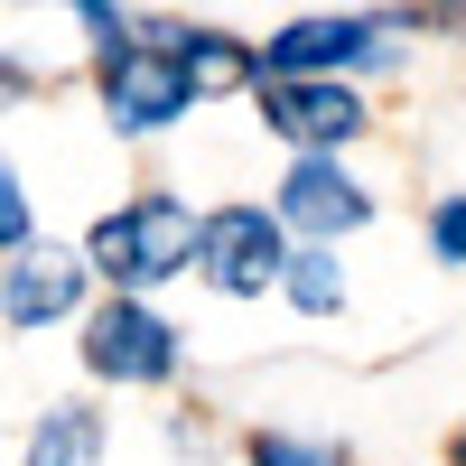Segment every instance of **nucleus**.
I'll return each instance as SVG.
<instances>
[{
	"mask_svg": "<svg viewBox=\"0 0 466 466\" xmlns=\"http://www.w3.org/2000/svg\"><path fill=\"white\" fill-rule=\"evenodd\" d=\"M270 215H280L289 233H308V243H345V233H364L373 224V187L345 168V159H289L280 177V197H270Z\"/></svg>",
	"mask_w": 466,
	"mask_h": 466,
	"instance_id": "7",
	"label": "nucleus"
},
{
	"mask_svg": "<svg viewBox=\"0 0 466 466\" xmlns=\"http://www.w3.org/2000/svg\"><path fill=\"white\" fill-rule=\"evenodd\" d=\"M75 308H85V252L37 243V252H19L10 270H0V318H10L19 336H28V327H56V318H75Z\"/></svg>",
	"mask_w": 466,
	"mask_h": 466,
	"instance_id": "8",
	"label": "nucleus"
},
{
	"mask_svg": "<svg viewBox=\"0 0 466 466\" xmlns=\"http://www.w3.org/2000/svg\"><path fill=\"white\" fill-rule=\"evenodd\" d=\"M103 448H112V430H103L94 401H56V410H37V430H28V466H94Z\"/></svg>",
	"mask_w": 466,
	"mask_h": 466,
	"instance_id": "10",
	"label": "nucleus"
},
{
	"mask_svg": "<svg viewBox=\"0 0 466 466\" xmlns=\"http://www.w3.org/2000/svg\"><path fill=\"white\" fill-rule=\"evenodd\" d=\"M0 252H28V187H19V168L10 159H0Z\"/></svg>",
	"mask_w": 466,
	"mask_h": 466,
	"instance_id": "14",
	"label": "nucleus"
},
{
	"mask_svg": "<svg viewBox=\"0 0 466 466\" xmlns=\"http://www.w3.org/2000/svg\"><path fill=\"white\" fill-rule=\"evenodd\" d=\"M206 94L187 85V66L168 56V37H131L122 56H103V122L122 131V140H149V131H168L187 122Z\"/></svg>",
	"mask_w": 466,
	"mask_h": 466,
	"instance_id": "4",
	"label": "nucleus"
},
{
	"mask_svg": "<svg viewBox=\"0 0 466 466\" xmlns=\"http://www.w3.org/2000/svg\"><path fill=\"white\" fill-rule=\"evenodd\" d=\"M243 457H252V466H355L345 439H308V430H252Z\"/></svg>",
	"mask_w": 466,
	"mask_h": 466,
	"instance_id": "12",
	"label": "nucleus"
},
{
	"mask_svg": "<svg viewBox=\"0 0 466 466\" xmlns=\"http://www.w3.org/2000/svg\"><path fill=\"white\" fill-rule=\"evenodd\" d=\"M85 373L94 382H122V392L168 382L177 373V327L149 299H103L94 318H85Z\"/></svg>",
	"mask_w": 466,
	"mask_h": 466,
	"instance_id": "5",
	"label": "nucleus"
},
{
	"mask_svg": "<svg viewBox=\"0 0 466 466\" xmlns=\"http://www.w3.org/2000/svg\"><path fill=\"white\" fill-rule=\"evenodd\" d=\"M289 224L252 206V197H233L215 215H197V270H206V289L224 299H261V289H280V270H289Z\"/></svg>",
	"mask_w": 466,
	"mask_h": 466,
	"instance_id": "3",
	"label": "nucleus"
},
{
	"mask_svg": "<svg viewBox=\"0 0 466 466\" xmlns=\"http://www.w3.org/2000/svg\"><path fill=\"white\" fill-rule=\"evenodd\" d=\"M85 270H103L112 299H140V289L177 280V270H197V206L168 197V187H140L131 206L94 215V233H85Z\"/></svg>",
	"mask_w": 466,
	"mask_h": 466,
	"instance_id": "1",
	"label": "nucleus"
},
{
	"mask_svg": "<svg viewBox=\"0 0 466 466\" xmlns=\"http://www.w3.org/2000/svg\"><path fill=\"white\" fill-rule=\"evenodd\" d=\"M392 56V19L373 10H318V19H289L280 37H261V85H345L355 66Z\"/></svg>",
	"mask_w": 466,
	"mask_h": 466,
	"instance_id": "2",
	"label": "nucleus"
},
{
	"mask_svg": "<svg viewBox=\"0 0 466 466\" xmlns=\"http://www.w3.org/2000/svg\"><path fill=\"white\" fill-rule=\"evenodd\" d=\"M430 252H439L448 270H466V187H448V197L430 206Z\"/></svg>",
	"mask_w": 466,
	"mask_h": 466,
	"instance_id": "13",
	"label": "nucleus"
},
{
	"mask_svg": "<svg viewBox=\"0 0 466 466\" xmlns=\"http://www.w3.org/2000/svg\"><path fill=\"white\" fill-rule=\"evenodd\" d=\"M252 103H261V131L289 140L299 159H336V149L364 140V122H373V103L355 85H252Z\"/></svg>",
	"mask_w": 466,
	"mask_h": 466,
	"instance_id": "6",
	"label": "nucleus"
},
{
	"mask_svg": "<svg viewBox=\"0 0 466 466\" xmlns=\"http://www.w3.org/2000/svg\"><path fill=\"white\" fill-rule=\"evenodd\" d=\"M19 94H28V66H10V56H0V112H10Z\"/></svg>",
	"mask_w": 466,
	"mask_h": 466,
	"instance_id": "15",
	"label": "nucleus"
},
{
	"mask_svg": "<svg viewBox=\"0 0 466 466\" xmlns=\"http://www.w3.org/2000/svg\"><path fill=\"white\" fill-rule=\"evenodd\" d=\"M280 299L299 308V318H336V308H345V261L327 243H299L289 270H280Z\"/></svg>",
	"mask_w": 466,
	"mask_h": 466,
	"instance_id": "11",
	"label": "nucleus"
},
{
	"mask_svg": "<svg viewBox=\"0 0 466 466\" xmlns=\"http://www.w3.org/2000/svg\"><path fill=\"white\" fill-rule=\"evenodd\" d=\"M159 37H168V56L187 66L197 94H252L261 85V47L233 37V28H159Z\"/></svg>",
	"mask_w": 466,
	"mask_h": 466,
	"instance_id": "9",
	"label": "nucleus"
},
{
	"mask_svg": "<svg viewBox=\"0 0 466 466\" xmlns=\"http://www.w3.org/2000/svg\"><path fill=\"white\" fill-rule=\"evenodd\" d=\"M448 466H466V430H457V439H448Z\"/></svg>",
	"mask_w": 466,
	"mask_h": 466,
	"instance_id": "16",
	"label": "nucleus"
}]
</instances>
